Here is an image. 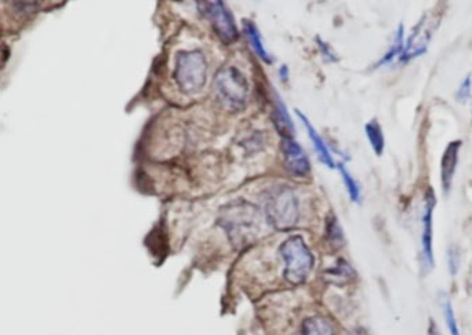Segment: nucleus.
<instances>
[{
  "instance_id": "22",
  "label": "nucleus",
  "mask_w": 472,
  "mask_h": 335,
  "mask_svg": "<svg viewBox=\"0 0 472 335\" xmlns=\"http://www.w3.org/2000/svg\"><path fill=\"white\" fill-rule=\"evenodd\" d=\"M469 90H471V77L467 76L460 84V89L457 92V100L460 102H466L469 97Z\"/></svg>"
},
{
  "instance_id": "4",
  "label": "nucleus",
  "mask_w": 472,
  "mask_h": 335,
  "mask_svg": "<svg viewBox=\"0 0 472 335\" xmlns=\"http://www.w3.org/2000/svg\"><path fill=\"white\" fill-rule=\"evenodd\" d=\"M220 222L226 229L229 239L235 242H247L256 234L260 227V210L244 200H235L221 210Z\"/></svg>"
},
{
  "instance_id": "23",
  "label": "nucleus",
  "mask_w": 472,
  "mask_h": 335,
  "mask_svg": "<svg viewBox=\"0 0 472 335\" xmlns=\"http://www.w3.org/2000/svg\"><path fill=\"white\" fill-rule=\"evenodd\" d=\"M428 335H441L439 334L438 329H436V324H432L431 329H429Z\"/></svg>"
},
{
  "instance_id": "8",
  "label": "nucleus",
  "mask_w": 472,
  "mask_h": 335,
  "mask_svg": "<svg viewBox=\"0 0 472 335\" xmlns=\"http://www.w3.org/2000/svg\"><path fill=\"white\" fill-rule=\"evenodd\" d=\"M282 154H284V169L293 177H306L311 171L308 157L306 152L300 147L299 142L292 137L282 140Z\"/></svg>"
},
{
  "instance_id": "7",
  "label": "nucleus",
  "mask_w": 472,
  "mask_h": 335,
  "mask_svg": "<svg viewBox=\"0 0 472 335\" xmlns=\"http://www.w3.org/2000/svg\"><path fill=\"white\" fill-rule=\"evenodd\" d=\"M198 6L202 16L212 24L221 42L231 44L238 40V27L226 4L222 2H201Z\"/></svg>"
},
{
  "instance_id": "9",
  "label": "nucleus",
  "mask_w": 472,
  "mask_h": 335,
  "mask_svg": "<svg viewBox=\"0 0 472 335\" xmlns=\"http://www.w3.org/2000/svg\"><path fill=\"white\" fill-rule=\"evenodd\" d=\"M423 216V236H421V244H423V257L424 261L428 267L434 265V251H432V214L436 209V197L434 195L428 194L424 204Z\"/></svg>"
},
{
  "instance_id": "10",
  "label": "nucleus",
  "mask_w": 472,
  "mask_h": 335,
  "mask_svg": "<svg viewBox=\"0 0 472 335\" xmlns=\"http://www.w3.org/2000/svg\"><path fill=\"white\" fill-rule=\"evenodd\" d=\"M461 141H453L448 145L441 160V179L444 194H449L453 182L454 172H456L457 160L460 152Z\"/></svg>"
},
{
  "instance_id": "12",
  "label": "nucleus",
  "mask_w": 472,
  "mask_h": 335,
  "mask_svg": "<svg viewBox=\"0 0 472 335\" xmlns=\"http://www.w3.org/2000/svg\"><path fill=\"white\" fill-rule=\"evenodd\" d=\"M272 122H274L275 127L281 132L282 137H292L293 134V124H292L291 116L287 112L286 107H284L282 100L275 94L274 109H272Z\"/></svg>"
},
{
  "instance_id": "24",
  "label": "nucleus",
  "mask_w": 472,
  "mask_h": 335,
  "mask_svg": "<svg viewBox=\"0 0 472 335\" xmlns=\"http://www.w3.org/2000/svg\"><path fill=\"white\" fill-rule=\"evenodd\" d=\"M279 74H282V76H284V80H287V67H284V68L279 71Z\"/></svg>"
},
{
  "instance_id": "13",
  "label": "nucleus",
  "mask_w": 472,
  "mask_h": 335,
  "mask_svg": "<svg viewBox=\"0 0 472 335\" xmlns=\"http://www.w3.org/2000/svg\"><path fill=\"white\" fill-rule=\"evenodd\" d=\"M301 335H334V330L329 320L322 316H312L304 322Z\"/></svg>"
},
{
  "instance_id": "11",
  "label": "nucleus",
  "mask_w": 472,
  "mask_h": 335,
  "mask_svg": "<svg viewBox=\"0 0 472 335\" xmlns=\"http://www.w3.org/2000/svg\"><path fill=\"white\" fill-rule=\"evenodd\" d=\"M296 112L297 115H299L300 119H301V122H303L304 126H306L307 132H308L309 139H311L312 145H314L315 151H316V155H318L319 159H321L322 162H324V164H327L329 167H336L333 156H332L331 151H329V148H327V145L324 144L322 137L319 136V132L315 130V127L309 124V120L307 119V117L304 116L301 112Z\"/></svg>"
},
{
  "instance_id": "2",
  "label": "nucleus",
  "mask_w": 472,
  "mask_h": 335,
  "mask_svg": "<svg viewBox=\"0 0 472 335\" xmlns=\"http://www.w3.org/2000/svg\"><path fill=\"white\" fill-rule=\"evenodd\" d=\"M213 90L222 108L228 112H241L246 107L251 86L241 69L228 65L217 72Z\"/></svg>"
},
{
  "instance_id": "18",
  "label": "nucleus",
  "mask_w": 472,
  "mask_h": 335,
  "mask_svg": "<svg viewBox=\"0 0 472 335\" xmlns=\"http://www.w3.org/2000/svg\"><path fill=\"white\" fill-rule=\"evenodd\" d=\"M326 237L331 243L341 244L344 242L343 229L339 225L336 217H329L326 222Z\"/></svg>"
},
{
  "instance_id": "5",
  "label": "nucleus",
  "mask_w": 472,
  "mask_h": 335,
  "mask_svg": "<svg viewBox=\"0 0 472 335\" xmlns=\"http://www.w3.org/2000/svg\"><path fill=\"white\" fill-rule=\"evenodd\" d=\"M284 261V279L292 284H301L308 279L315 259L301 236H291L279 247Z\"/></svg>"
},
{
  "instance_id": "1",
  "label": "nucleus",
  "mask_w": 472,
  "mask_h": 335,
  "mask_svg": "<svg viewBox=\"0 0 472 335\" xmlns=\"http://www.w3.org/2000/svg\"><path fill=\"white\" fill-rule=\"evenodd\" d=\"M262 207L267 221L278 231H287L299 224L301 203L299 195L289 185H276L262 195Z\"/></svg>"
},
{
  "instance_id": "14",
  "label": "nucleus",
  "mask_w": 472,
  "mask_h": 335,
  "mask_svg": "<svg viewBox=\"0 0 472 335\" xmlns=\"http://www.w3.org/2000/svg\"><path fill=\"white\" fill-rule=\"evenodd\" d=\"M244 32H246L247 39H249V44H251L252 49L254 50L257 56L266 61L267 64L271 62V57L268 56L264 44H262L261 36H260L259 29H257L256 25L251 21H244Z\"/></svg>"
},
{
  "instance_id": "19",
  "label": "nucleus",
  "mask_w": 472,
  "mask_h": 335,
  "mask_svg": "<svg viewBox=\"0 0 472 335\" xmlns=\"http://www.w3.org/2000/svg\"><path fill=\"white\" fill-rule=\"evenodd\" d=\"M402 52H404V25H399L398 32H396V40H394V44H392L391 49H389V52H387L380 64H388V62L396 59V56H401Z\"/></svg>"
},
{
  "instance_id": "15",
  "label": "nucleus",
  "mask_w": 472,
  "mask_h": 335,
  "mask_svg": "<svg viewBox=\"0 0 472 335\" xmlns=\"http://www.w3.org/2000/svg\"><path fill=\"white\" fill-rule=\"evenodd\" d=\"M364 130H366V136L367 139H369V142H371L372 148H373V151L376 152V155H379L380 156V155L383 154L384 147H386V141H384V134L383 130H381V126H380L379 122L374 119L366 124Z\"/></svg>"
},
{
  "instance_id": "16",
  "label": "nucleus",
  "mask_w": 472,
  "mask_h": 335,
  "mask_svg": "<svg viewBox=\"0 0 472 335\" xmlns=\"http://www.w3.org/2000/svg\"><path fill=\"white\" fill-rule=\"evenodd\" d=\"M239 145L244 148V151H246V154H256V152L261 151L262 147H264V137H262L261 132H253L239 140Z\"/></svg>"
},
{
  "instance_id": "6",
  "label": "nucleus",
  "mask_w": 472,
  "mask_h": 335,
  "mask_svg": "<svg viewBox=\"0 0 472 335\" xmlns=\"http://www.w3.org/2000/svg\"><path fill=\"white\" fill-rule=\"evenodd\" d=\"M442 21L441 10L434 9L427 12L421 20L417 22L413 32L408 37V42L404 46V52L401 54V61L408 62L416 57L421 56L428 49L429 42L436 34V28Z\"/></svg>"
},
{
  "instance_id": "17",
  "label": "nucleus",
  "mask_w": 472,
  "mask_h": 335,
  "mask_svg": "<svg viewBox=\"0 0 472 335\" xmlns=\"http://www.w3.org/2000/svg\"><path fill=\"white\" fill-rule=\"evenodd\" d=\"M336 167L340 170L341 177H343L344 184H346L347 191H348L352 202H356V203H358L359 200H361V191H359V187L358 184H356V179H352L348 170H347L343 164H337Z\"/></svg>"
},
{
  "instance_id": "20",
  "label": "nucleus",
  "mask_w": 472,
  "mask_h": 335,
  "mask_svg": "<svg viewBox=\"0 0 472 335\" xmlns=\"http://www.w3.org/2000/svg\"><path fill=\"white\" fill-rule=\"evenodd\" d=\"M327 276L331 277L333 282H339V280H344L346 282L349 277L354 276V271H352L351 267L347 262L340 259L339 264H337L334 269L327 271Z\"/></svg>"
},
{
  "instance_id": "21",
  "label": "nucleus",
  "mask_w": 472,
  "mask_h": 335,
  "mask_svg": "<svg viewBox=\"0 0 472 335\" xmlns=\"http://www.w3.org/2000/svg\"><path fill=\"white\" fill-rule=\"evenodd\" d=\"M444 320H446L451 335H461L459 324H457L456 316H454L453 307H452L449 301L444 304Z\"/></svg>"
},
{
  "instance_id": "3",
  "label": "nucleus",
  "mask_w": 472,
  "mask_h": 335,
  "mask_svg": "<svg viewBox=\"0 0 472 335\" xmlns=\"http://www.w3.org/2000/svg\"><path fill=\"white\" fill-rule=\"evenodd\" d=\"M173 79L186 96L198 94L207 79V61L201 50H181L174 62Z\"/></svg>"
}]
</instances>
